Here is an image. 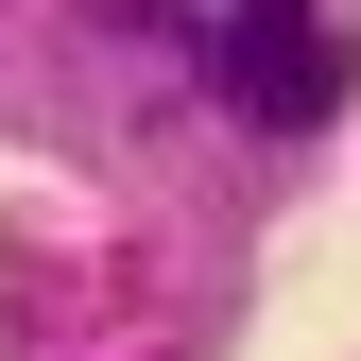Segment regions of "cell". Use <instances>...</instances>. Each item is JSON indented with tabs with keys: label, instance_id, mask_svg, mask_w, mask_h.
Returning <instances> with one entry per match:
<instances>
[{
	"label": "cell",
	"instance_id": "obj_1",
	"mask_svg": "<svg viewBox=\"0 0 361 361\" xmlns=\"http://www.w3.org/2000/svg\"><path fill=\"white\" fill-rule=\"evenodd\" d=\"M207 86L258 121V138H310V121L344 104V35H327V0H207Z\"/></svg>",
	"mask_w": 361,
	"mask_h": 361
}]
</instances>
